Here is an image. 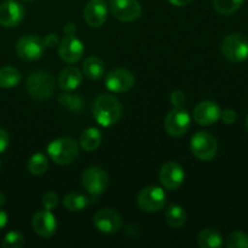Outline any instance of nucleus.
Here are the masks:
<instances>
[{
  "mask_svg": "<svg viewBox=\"0 0 248 248\" xmlns=\"http://www.w3.org/2000/svg\"><path fill=\"white\" fill-rule=\"evenodd\" d=\"M220 108L213 101H203L194 109V120L202 126H210L220 118Z\"/></svg>",
  "mask_w": 248,
  "mask_h": 248,
  "instance_id": "obj_18",
  "label": "nucleus"
},
{
  "mask_svg": "<svg viewBox=\"0 0 248 248\" xmlns=\"http://www.w3.org/2000/svg\"><path fill=\"white\" fill-rule=\"evenodd\" d=\"M56 82L50 72L36 70L28 77L27 90L33 98L38 101L48 99L55 92Z\"/></svg>",
  "mask_w": 248,
  "mask_h": 248,
  "instance_id": "obj_3",
  "label": "nucleus"
},
{
  "mask_svg": "<svg viewBox=\"0 0 248 248\" xmlns=\"http://www.w3.org/2000/svg\"><path fill=\"white\" fill-rule=\"evenodd\" d=\"M135 85V77L132 73L124 68H118L109 72L106 77V86L109 91L124 93L130 91Z\"/></svg>",
  "mask_w": 248,
  "mask_h": 248,
  "instance_id": "obj_11",
  "label": "nucleus"
},
{
  "mask_svg": "<svg viewBox=\"0 0 248 248\" xmlns=\"http://www.w3.org/2000/svg\"><path fill=\"white\" fill-rule=\"evenodd\" d=\"M21 81V73L14 67L0 68V87L11 89Z\"/></svg>",
  "mask_w": 248,
  "mask_h": 248,
  "instance_id": "obj_25",
  "label": "nucleus"
},
{
  "mask_svg": "<svg viewBox=\"0 0 248 248\" xmlns=\"http://www.w3.org/2000/svg\"><path fill=\"white\" fill-rule=\"evenodd\" d=\"M24 244L26 241L21 232H10L5 235L1 246L4 248H21L24 246Z\"/></svg>",
  "mask_w": 248,
  "mask_h": 248,
  "instance_id": "obj_29",
  "label": "nucleus"
},
{
  "mask_svg": "<svg viewBox=\"0 0 248 248\" xmlns=\"http://www.w3.org/2000/svg\"><path fill=\"white\" fill-rule=\"evenodd\" d=\"M108 174L101 167L92 166L82 173V186L92 196H98L108 188Z\"/></svg>",
  "mask_w": 248,
  "mask_h": 248,
  "instance_id": "obj_7",
  "label": "nucleus"
},
{
  "mask_svg": "<svg viewBox=\"0 0 248 248\" xmlns=\"http://www.w3.org/2000/svg\"><path fill=\"white\" fill-rule=\"evenodd\" d=\"M171 102L174 106V108H182L186 102V96L182 91L177 90V91H173L171 93Z\"/></svg>",
  "mask_w": 248,
  "mask_h": 248,
  "instance_id": "obj_33",
  "label": "nucleus"
},
{
  "mask_svg": "<svg viewBox=\"0 0 248 248\" xmlns=\"http://www.w3.org/2000/svg\"><path fill=\"white\" fill-rule=\"evenodd\" d=\"M190 126V115L183 108H174L170 111L165 120V130L172 137H181Z\"/></svg>",
  "mask_w": 248,
  "mask_h": 248,
  "instance_id": "obj_9",
  "label": "nucleus"
},
{
  "mask_svg": "<svg viewBox=\"0 0 248 248\" xmlns=\"http://www.w3.org/2000/svg\"><path fill=\"white\" fill-rule=\"evenodd\" d=\"M27 167H28V171L31 172L33 176H41V174L45 173L46 170H47L48 167L47 159H46L45 155L40 154V153L34 154L33 156L29 159Z\"/></svg>",
  "mask_w": 248,
  "mask_h": 248,
  "instance_id": "obj_26",
  "label": "nucleus"
},
{
  "mask_svg": "<svg viewBox=\"0 0 248 248\" xmlns=\"http://www.w3.org/2000/svg\"><path fill=\"white\" fill-rule=\"evenodd\" d=\"M5 202H6V199H5L4 194L0 193V207H1V206H4Z\"/></svg>",
  "mask_w": 248,
  "mask_h": 248,
  "instance_id": "obj_39",
  "label": "nucleus"
},
{
  "mask_svg": "<svg viewBox=\"0 0 248 248\" xmlns=\"http://www.w3.org/2000/svg\"><path fill=\"white\" fill-rule=\"evenodd\" d=\"M58 53L65 63H77L84 55V45L75 36V34H65L64 38L58 44Z\"/></svg>",
  "mask_w": 248,
  "mask_h": 248,
  "instance_id": "obj_10",
  "label": "nucleus"
},
{
  "mask_svg": "<svg viewBox=\"0 0 248 248\" xmlns=\"http://www.w3.org/2000/svg\"><path fill=\"white\" fill-rule=\"evenodd\" d=\"M228 248H248V235L242 232H235L227 240Z\"/></svg>",
  "mask_w": 248,
  "mask_h": 248,
  "instance_id": "obj_30",
  "label": "nucleus"
},
{
  "mask_svg": "<svg viewBox=\"0 0 248 248\" xmlns=\"http://www.w3.org/2000/svg\"><path fill=\"white\" fill-rule=\"evenodd\" d=\"M222 52L230 62H245L248 60V40L241 34H230L223 40Z\"/></svg>",
  "mask_w": 248,
  "mask_h": 248,
  "instance_id": "obj_5",
  "label": "nucleus"
},
{
  "mask_svg": "<svg viewBox=\"0 0 248 248\" xmlns=\"http://www.w3.org/2000/svg\"><path fill=\"white\" fill-rule=\"evenodd\" d=\"M198 245L201 248H218L223 245V237L217 230L208 228L198 235Z\"/></svg>",
  "mask_w": 248,
  "mask_h": 248,
  "instance_id": "obj_22",
  "label": "nucleus"
},
{
  "mask_svg": "<svg viewBox=\"0 0 248 248\" xmlns=\"http://www.w3.org/2000/svg\"><path fill=\"white\" fill-rule=\"evenodd\" d=\"M172 5L174 6H186V5L190 4L193 0H169Z\"/></svg>",
  "mask_w": 248,
  "mask_h": 248,
  "instance_id": "obj_36",
  "label": "nucleus"
},
{
  "mask_svg": "<svg viewBox=\"0 0 248 248\" xmlns=\"http://www.w3.org/2000/svg\"><path fill=\"white\" fill-rule=\"evenodd\" d=\"M64 31L65 34H75V31H77V27H75V24L73 23H67L64 26Z\"/></svg>",
  "mask_w": 248,
  "mask_h": 248,
  "instance_id": "obj_38",
  "label": "nucleus"
},
{
  "mask_svg": "<svg viewBox=\"0 0 248 248\" xmlns=\"http://www.w3.org/2000/svg\"><path fill=\"white\" fill-rule=\"evenodd\" d=\"M47 155L57 165H69L79 156V145L73 138H57L48 144Z\"/></svg>",
  "mask_w": 248,
  "mask_h": 248,
  "instance_id": "obj_2",
  "label": "nucleus"
},
{
  "mask_svg": "<svg viewBox=\"0 0 248 248\" xmlns=\"http://www.w3.org/2000/svg\"><path fill=\"white\" fill-rule=\"evenodd\" d=\"M43 43L45 47H56L58 46V38L55 34H48L45 36V39H43Z\"/></svg>",
  "mask_w": 248,
  "mask_h": 248,
  "instance_id": "obj_35",
  "label": "nucleus"
},
{
  "mask_svg": "<svg viewBox=\"0 0 248 248\" xmlns=\"http://www.w3.org/2000/svg\"><path fill=\"white\" fill-rule=\"evenodd\" d=\"M31 227H33L34 232L41 237H51L56 232L57 229V222L56 218L50 211L44 210L39 211L33 216L31 219Z\"/></svg>",
  "mask_w": 248,
  "mask_h": 248,
  "instance_id": "obj_17",
  "label": "nucleus"
},
{
  "mask_svg": "<svg viewBox=\"0 0 248 248\" xmlns=\"http://www.w3.org/2000/svg\"><path fill=\"white\" fill-rule=\"evenodd\" d=\"M82 69H84V74L90 80H99L104 74V64L102 62L101 58L94 57H87L85 60L84 64H82Z\"/></svg>",
  "mask_w": 248,
  "mask_h": 248,
  "instance_id": "obj_21",
  "label": "nucleus"
},
{
  "mask_svg": "<svg viewBox=\"0 0 248 248\" xmlns=\"http://www.w3.org/2000/svg\"><path fill=\"white\" fill-rule=\"evenodd\" d=\"M244 0H213V6L218 14L229 16L241 7Z\"/></svg>",
  "mask_w": 248,
  "mask_h": 248,
  "instance_id": "obj_27",
  "label": "nucleus"
},
{
  "mask_svg": "<svg viewBox=\"0 0 248 248\" xmlns=\"http://www.w3.org/2000/svg\"><path fill=\"white\" fill-rule=\"evenodd\" d=\"M24 1H31V0H24Z\"/></svg>",
  "mask_w": 248,
  "mask_h": 248,
  "instance_id": "obj_42",
  "label": "nucleus"
},
{
  "mask_svg": "<svg viewBox=\"0 0 248 248\" xmlns=\"http://www.w3.org/2000/svg\"><path fill=\"white\" fill-rule=\"evenodd\" d=\"M9 142H10L9 133H7L5 130H2V128H0V154L6 150V148L9 147Z\"/></svg>",
  "mask_w": 248,
  "mask_h": 248,
  "instance_id": "obj_34",
  "label": "nucleus"
},
{
  "mask_svg": "<svg viewBox=\"0 0 248 248\" xmlns=\"http://www.w3.org/2000/svg\"><path fill=\"white\" fill-rule=\"evenodd\" d=\"M190 149L194 156L201 161H211L217 155L218 143L212 135L200 131L191 137Z\"/></svg>",
  "mask_w": 248,
  "mask_h": 248,
  "instance_id": "obj_4",
  "label": "nucleus"
},
{
  "mask_svg": "<svg viewBox=\"0 0 248 248\" xmlns=\"http://www.w3.org/2000/svg\"><path fill=\"white\" fill-rule=\"evenodd\" d=\"M93 118L103 127H110L123 116V106L113 94H99L93 103Z\"/></svg>",
  "mask_w": 248,
  "mask_h": 248,
  "instance_id": "obj_1",
  "label": "nucleus"
},
{
  "mask_svg": "<svg viewBox=\"0 0 248 248\" xmlns=\"http://www.w3.org/2000/svg\"><path fill=\"white\" fill-rule=\"evenodd\" d=\"M24 18V9L19 2L7 0L0 5V26L12 28Z\"/></svg>",
  "mask_w": 248,
  "mask_h": 248,
  "instance_id": "obj_15",
  "label": "nucleus"
},
{
  "mask_svg": "<svg viewBox=\"0 0 248 248\" xmlns=\"http://www.w3.org/2000/svg\"><path fill=\"white\" fill-rule=\"evenodd\" d=\"M220 119L227 125H232V124H234L236 121L237 114L232 109H224L223 111H220Z\"/></svg>",
  "mask_w": 248,
  "mask_h": 248,
  "instance_id": "obj_32",
  "label": "nucleus"
},
{
  "mask_svg": "<svg viewBox=\"0 0 248 248\" xmlns=\"http://www.w3.org/2000/svg\"><path fill=\"white\" fill-rule=\"evenodd\" d=\"M58 102L63 108H67L73 113H78L84 108V101L79 96H74V94L62 93L58 97Z\"/></svg>",
  "mask_w": 248,
  "mask_h": 248,
  "instance_id": "obj_28",
  "label": "nucleus"
},
{
  "mask_svg": "<svg viewBox=\"0 0 248 248\" xmlns=\"http://www.w3.org/2000/svg\"><path fill=\"white\" fill-rule=\"evenodd\" d=\"M160 183L167 190H177L184 182V170L174 161L166 162L159 173Z\"/></svg>",
  "mask_w": 248,
  "mask_h": 248,
  "instance_id": "obj_14",
  "label": "nucleus"
},
{
  "mask_svg": "<svg viewBox=\"0 0 248 248\" xmlns=\"http://www.w3.org/2000/svg\"><path fill=\"white\" fill-rule=\"evenodd\" d=\"M0 167H1V160H0Z\"/></svg>",
  "mask_w": 248,
  "mask_h": 248,
  "instance_id": "obj_41",
  "label": "nucleus"
},
{
  "mask_svg": "<svg viewBox=\"0 0 248 248\" xmlns=\"http://www.w3.org/2000/svg\"><path fill=\"white\" fill-rule=\"evenodd\" d=\"M44 48L45 46H44L43 39L34 34L22 36L16 44V52L18 57L28 62L39 60L44 53Z\"/></svg>",
  "mask_w": 248,
  "mask_h": 248,
  "instance_id": "obj_8",
  "label": "nucleus"
},
{
  "mask_svg": "<svg viewBox=\"0 0 248 248\" xmlns=\"http://www.w3.org/2000/svg\"><path fill=\"white\" fill-rule=\"evenodd\" d=\"M7 224V215L0 208V230Z\"/></svg>",
  "mask_w": 248,
  "mask_h": 248,
  "instance_id": "obj_37",
  "label": "nucleus"
},
{
  "mask_svg": "<svg viewBox=\"0 0 248 248\" xmlns=\"http://www.w3.org/2000/svg\"><path fill=\"white\" fill-rule=\"evenodd\" d=\"M166 223L173 229H178V228L183 227L186 222V213L181 206L178 205H171L166 210Z\"/></svg>",
  "mask_w": 248,
  "mask_h": 248,
  "instance_id": "obj_24",
  "label": "nucleus"
},
{
  "mask_svg": "<svg viewBox=\"0 0 248 248\" xmlns=\"http://www.w3.org/2000/svg\"><path fill=\"white\" fill-rule=\"evenodd\" d=\"M44 206V210L51 211L58 205V196L56 195L55 193L50 191V193H46L45 195L43 196V200H41Z\"/></svg>",
  "mask_w": 248,
  "mask_h": 248,
  "instance_id": "obj_31",
  "label": "nucleus"
},
{
  "mask_svg": "<svg viewBox=\"0 0 248 248\" xmlns=\"http://www.w3.org/2000/svg\"><path fill=\"white\" fill-rule=\"evenodd\" d=\"M166 194L161 188L155 186L142 189L138 195V206L144 212H157L166 205Z\"/></svg>",
  "mask_w": 248,
  "mask_h": 248,
  "instance_id": "obj_6",
  "label": "nucleus"
},
{
  "mask_svg": "<svg viewBox=\"0 0 248 248\" xmlns=\"http://www.w3.org/2000/svg\"><path fill=\"white\" fill-rule=\"evenodd\" d=\"M93 224L103 234H114L120 230L123 219L116 211L111 208H103L94 215Z\"/></svg>",
  "mask_w": 248,
  "mask_h": 248,
  "instance_id": "obj_13",
  "label": "nucleus"
},
{
  "mask_svg": "<svg viewBox=\"0 0 248 248\" xmlns=\"http://www.w3.org/2000/svg\"><path fill=\"white\" fill-rule=\"evenodd\" d=\"M110 10L121 22H133L142 14V6L137 0H110Z\"/></svg>",
  "mask_w": 248,
  "mask_h": 248,
  "instance_id": "obj_12",
  "label": "nucleus"
},
{
  "mask_svg": "<svg viewBox=\"0 0 248 248\" xmlns=\"http://www.w3.org/2000/svg\"><path fill=\"white\" fill-rule=\"evenodd\" d=\"M246 126H247V130H248V116H247V119H246Z\"/></svg>",
  "mask_w": 248,
  "mask_h": 248,
  "instance_id": "obj_40",
  "label": "nucleus"
},
{
  "mask_svg": "<svg viewBox=\"0 0 248 248\" xmlns=\"http://www.w3.org/2000/svg\"><path fill=\"white\" fill-rule=\"evenodd\" d=\"M81 72L75 67L64 68L58 77V85L65 92H72L77 90L81 84Z\"/></svg>",
  "mask_w": 248,
  "mask_h": 248,
  "instance_id": "obj_19",
  "label": "nucleus"
},
{
  "mask_svg": "<svg viewBox=\"0 0 248 248\" xmlns=\"http://www.w3.org/2000/svg\"><path fill=\"white\" fill-rule=\"evenodd\" d=\"M102 135L97 128L90 127L85 130L80 136V147L86 152H93L101 145Z\"/></svg>",
  "mask_w": 248,
  "mask_h": 248,
  "instance_id": "obj_20",
  "label": "nucleus"
},
{
  "mask_svg": "<svg viewBox=\"0 0 248 248\" xmlns=\"http://www.w3.org/2000/svg\"><path fill=\"white\" fill-rule=\"evenodd\" d=\"M90 199L79 193H69L63 198V206L70 212H79L89 206Z\"/></svg>",
  "mask_w": 248,
  "mask_h": 248,
  "instance_id": "obj_23",
  "label": "nucleus"
},
{
  "mask_svg": "<svg viewBox=\"0 0 248 248\" xmlns=\"http://www.w3.org/2000/svg\"><path fill=\"white\" fill-rule=\"evenodd\" d=\"M108 16V9L104 0H90L84 10L85 22L92 28L103 26Z\"/></svg>",
  "mask_w": 248,
  "mask_h": 248,
  "instance_id": "obj_16",
  "label": "nucleus"
}]
</instances>
